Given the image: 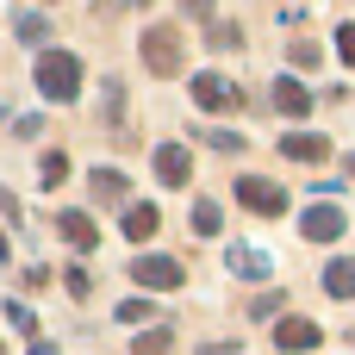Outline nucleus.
I'll return each mask as SVG.
<instances>
[{"instance_id": "f257e3e1", "label": "nucleus", "mask_w": 355, "mask_h": 355, "mask_svg": "<svg viewBox=\"0 0 355 355\" xmlns=\"http://www.w3.org/2000/svg\"><path fill=\"white\" fill-rule=\"evenodd\" d=\"M81 56L75 50H44L37 56V94L44 100H56V106H69V100H81Z\"/></svg>"}, {"instance_id": "f03ea898", "label": "nucleus", "mask_w": 355, "mask_h": 355, "mask_svg": "<svg viewBox=\"0 0 355 355\" xmlns=\"http://www.w3.org/2000/svg\"><path fill=\"white\" fill-rule=\"evenodd\" d=\"M137 56H144L150 75H181V69H187V37H181V25H144Z\"/></svg>"}, {"instance_id": "7ed1b4c3", "label": "nucleus", "mask_w": 355, "mask_h": 355, "mask_svg": "<svg viewBox=\"0 0 355 355\" xmlns=\"http://www.w3.org/2000/svg\"><path fill=\"white\" fill-rule=\"evenodd\" d=\"M237 206L256 212V218H281L287 212V187L281 181H262V175H237Z\"/></svg>"}, {"instance_id": "20e7f679", "label": "nucleus", "mask_w": 355, "mask_h": 355, "mask_svg": "<svg viewBox=\"0 0 355 355\" xmlns=\"http://www.w3.org/2000/svg\"><path fill=\"white\" fill-rule=\"evenodd\" d=\"M181 281H187V268L175 256H137L131 262V287H144V293H175Z\"/></svg>"}, {"instance_id": "39448f33", "label": "nucleus", "mask_w": 355, "mask_h": 355, "mask_svg": "<svg viewBox=\"0 0 355 355\" xmlns=\"http://www.w3.org/2000/svg\"><path fill=\"white\" fill-rule=\"evenodd\" d=\"M193 100H200V112H237V106H243V87H237L231 75L206 69V75H193Z\"/></svg>"}, {"instance_id": "423d86ee", "label": "nucleus", "mask_w": 355, "mask_h": 355, "mask_svg": "<svg viewBox=\"0 0 355 355\" xmlns=\"http://www.w3.org/2000/svg\"><path fill=\"white\" fill-rule=\"evenodd\" d=\"M150 168H156L162 187H187V181H193V156H187V144H156Z\"/></svg>"}, {"instance_id": "0eeeda50", "label": "nucleus", "mask_w": 355, "mask_h": 355, "mask_svg": "<svg viewBox=\"0 0 355 355\" xmlns=\"http://www.w3.org/2000/svg\"><path fill=\"white\" fill-rule=\"evenodd\" d=\"M318 343H324V331H318L312 318H300V312L275 324V349L281 355H306V349H318Z\"/></svg>"}, {"instance_id": "6e6552de", "label": "nucleus", "mask_w": 355, "mask_h": 355, "mask_svg": "<svg viewBox=\"0 0 355 355\" xmlns=\"http://www.w3.org/2000/svg\"><path fill=\"white\" fill-rule=\"evenodd\" d=\"M119 231H125V243H150V237L162 231V212H156L150 200H131V206L119 212Z\"/></svg>"}, {"instance_id": "1a4fd4ad", "label": "nucleus", "mask_w": 355, "mask_h": 355, "mask_svg": "<svg viewBox=\"0 0 355 355\" xmlns=\"http://www.w3.org/2000/svg\"><path fill=\"white\" fill-rule=\"evenodd\" d=\"M225 268H231L237 281H268V275H275V262H268L256 243H231V250H225Z\"/></svg>"}, {"instance_id": "9d476101", "label": "nucleus", "mask_w": 355, "mask_h": 355, "mask_svg": "<svg viewBox=\"0 0 355 355\" xmlns=\"http://www.w3.org/2000/svg\"><path fill=\"white\" fill-rule=\"evenodd\" d=\"M56 231H62V243H69V250H81V256L100 243V225H94L87 212H75V206H69V212H56Z\"/></svg>"}, {"instance_id": "9b49d317", "label": "nucleus", "mask_w": 355, "mask_h": 355, "mask_svg": "<svg viewBox=\"0 0 355 355\" xmlns=\"http://www.w3.org/2000/svg\"><path fill=\"white\" fill-rule=\"evenodd\" d=\"M343 225H349V218H343L337 206H312V212L300 218V231H306L312 243H337V237H343Z\"/></svg>"}, {"instance_id": "f8f14e48", "label": "nucleus", "mask_w": 355, "mask_h": 355, "mask_svg": "<svg viewBox=\"0 0 355 355\" xmlns=\"http://www.w3.org/2000/svg\"><path fill=\"white\" fill-rule=\"evenodd\" d=\"M281 156H287V162H324L331 144H324L318 131H287V137H281Z\"/></svg>"}, {"instance_id": "ddd939ff", "label": "nucleus", "mask_w": 355, "mask_h": 355, "mask_svg": "<svg viewBox=\"0 0 355 355\" xmlns=\"http://www.w3.org/2000/svg\"><path fill=\"white\" fill-rule=\"evenodd\" d=\"M94 200L100 206H131V181H125V168H94Z\"/></svg>"}, {"instance_id": "4468645a", "label": "nucleus", "mask_w": 355, "mask_h": 355, "mask_svg": "<svg viewBox=\"0 0 355 355\" xmlns=\"http://www.w3.org/2000/svg\"><path fill=\"white\" fill-rule=\"evenodd\" d=\"M275 106H281L287 119H306V112H312V94H306V81L281 75V81H275Z\"/></svg>"}, {"instance_id": "2eb2a0df", "label": "nucleus", "mask_w": 355, "mask_h": 355, "mask_svg": "<svg viewBox=\"0 0 355 355\" xmlns=\"http://www.w3.org/2000/svg\"><path fill=\"white\" fill-rule=\"evenodd\" d=\"M324 293H331V300H355V262L349 256H337V262L324 268Z\"/></svg>"}, {"instance_id": "dca6fc26", "label": "nucleus", "mask_w": 355, "mask_h": 355, "mask_svg": "<svg viewBox=\"0 0 355 355\" xmlns=\"http://www.w3.org/2000/svg\"><path fill=\"white\" fill-rule=\"evenodd\" d=\"M12 37L31 50V44H44V37H50V19H44V12H19V19H12Z\"/></svg>"}, {"instance_id": "f3484780", "label": "nucleus", "mask_w": 355, "mask_h": 355, "mask_svg": "<svg viewBox=\"0 0 355 355\" xmlns=\"http://www.w3.org/2000/svg\"><path fill=\"white\" fill-rule=\"evenodd\" d=\"M168 349H175V331H168V324H156V331H144V337L131 343V355H168Z\"/></svg>"}, {"instance_id": "a211bd4d", "label": "nucleus", "mask_w": 355, "mask_h": 355, "mask_svg": "<svg viewBox=\"0 0 355 355\" xmlns=\"http://www.w3.org/2000/svg\"><path fill=\"white\" fill-rule=\"evenodd\" d=\"M62 181H69V156H62V150H50V156L37 162V187H62Z\"/></svg>"}, {"instance_id": "6ab92c4d", "label": "nucleus", "mask_w": 355, "mask_h": 355, "mask_svg": "<svg viewBox=\"0 0 355 355\" xmlns=\"http://www.w3.org/2000/svg\"><path fill=\"white\" fill-rule=\"evenodd\" d=\"M193 231H200V237H218V231H225V212H218L212 200H200V206H193Z\"/></svg>"}, {"instance_id": "aec40b11", "label": "nucleus", "mask_w": 355, "mask_h": 355, "mask_svg": "<svg viewBox=\"0 0 355 355\" xmlns=\"http://www.w3.org/2000/svg\"><path fill=\"white\" fill-rule=\"evenodd\" d=\"M6 324H12V331H25V337L37 343V312H31V306H19V300H12V306H6Z\"/></svg>"}, {"instance_id": "412c9836", "label": "nucleus", "mask_w": 355, "mask_h": 355, "mask_svg": "<svg viewBox=\"0 0 355 355\" xmlns=\"http://www.w3.org/2000/svg\"><path fill=\"white\" fill-rule=\"evenodd\" d=\"M106 125H112V131L125 125V87H119V81H106Z\"/></svg>"}, {"instance_id": "4be33fe9", "label": "nucleus", "mask_w": 355, "mask_h": 355, "mask_svg": "<svg viewBox=\"0 0 355 355\" xmlns=\"http://www.w3.org/2000/svg\"><path fill=\"white\" fill-rule=\"evenodd\" d=\"M62 287H69V300H87V293H94V275H87V268L75 262V268L62 275Z\"/></svg>"}, {"instance_id": "5701e85b", "label": "nucleus", "mask_w": 355, "mask_h": 355, "mask_svg": "<svg viewBox=\"0 0 355 355\" xmlns=\"http://www.w3.org/2000/svg\"><path fill=\"white\" fill-rule=\"evenodd\" d=\"M112 318H119V324H144V318H150V306L131 293V300H119V312H112Z\"/></svg>"}, {"instance_id": "b1692460", "label": "nucleus", "mask_w": 355, "mask_h": 355, "mask_svg": "<svg viewBox=\"0 0 355 355\" xmlns=\"http://www.w3.org/2000/svg\"><path fill=\"white\" fill-rule=\"evenodd\" d=\"M337 56L355 69V25H337Z\"/></svg>"}, {"instance_id": "393cba45", "label": "nucleus", "mask_w": 355, "mask_h": 355, "mask_svg": "<svg viewBox=\"0 0 355 355\" xmlns=\"http://www.w3.org/2000/svg\"><path fill=\"white\" fill-rule=\"evenodd\" d=\"M212 44H218V50H237L243 31H237V25H212Z\"/></svg>"}, {"instance_id": "a878e982", "label": "nucleus", "mask_w": 355, "mask_h": 355, "mask_svg": "<svg viewBox=\"0 0 355 355\" xmlns=\"http://www.w3.org/2000/svg\"><path fill=\"white\" fill-rule=\"evenodd\" d=\"M293 62H300V69H318V44L300 37V44H293Z\"/></svg>"}, {"instance_id": "bb28decb", "label": "nucleus", "mask_w": 355, "mask_h": 355, "mask_svg": "<svg viewBox=\"0 0 355 355\" xmlns=\"http://www.w3.org/2000/svg\"><path fill=\"white\" fill-rule=\"evenodd\" d=\"M181 12H193V19H206V12H212V0H181Z\"/></svg>"}, {"instance_id": "cd10ccee", "label": "nucleus", "mask_w": 355, "mask_h": 355, "mask_svg": "<svg viewBox=\"0 0 355 355\" xmlns=\"http://www.w3.org/2000/svg\"><path fill=\"white\" fill-rule=\"evenodd\" d=\"M200 355H237V343H206Z\"/></svg>"}, {"instance_id": "c85d7f7f", "label": "nucleus", "mask_w": 355, "mask_h": 355, "mask_svg": "<svg viewBox=\"0 0 355 355\" xmlns=\"http://www.w3.org/2000/svg\"><path fill=\"white\" fill-rule=\"evenodd\" d=\"M25 355H56V343H44V337H37V343H31Z\"/></svg>"}, {"instance_id": "c756f323", "label": "nucleus", "mask_w": 355, "mask_h": 355, "mask_svg": "<svg viewBox=\"0 0 355 355\" xmlns=\"http://www.w3.org/2000/svg\"><path fill=\"white\" fill-rule=\"evenodd\" d=\"M349 175H355V156H349Z\"/></svg>"}, {"instance_id": "7c9ffc66", "label": "nucleus", "mask_w": 355, "mask_h": 355, "mask_svg": "<svg viewBox=\"0 0 355 355\" xmlns=\"http://www.w3.org/2000/svg\"><path fill=\"white\" fill-rule=\"evenodd\" d=\"M137 6H144V0H137Z\"/></svg>"}]
</instances>
